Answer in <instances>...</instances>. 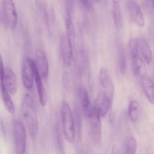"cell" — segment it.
<instances>
[{"label": "cell", "mask_w": 154, "mask_h": 154, "mask_svg": "<svg viewBox=\"0 0 154 154\" xmlns=\"http://www.w3.org/2000/svg\"><path fill=\"white\" fill-rule=\"evenodd\" d=\"M22 111L31 136L36 135L38 128L37 117L34 102L30 95L26 93L23 99Z\"/></svg>", "instance_id": "cell-1"}, {"label": "cell", "mask_w": 154, "mask_h": 154, "mask_svg": "<svg viewBox=\"0 0 154 154\" xmlns=\"http://www.w3.org/2000/svg\"><path fill=\"white\" fill-rule=\"evenodd\" d=\"M61 112L63 134L67 141L72 143L75 138L74 123L70 107L66 101L62 103Z\"/></svg>", "instance_id": "cell-2"}, {"label": "cell", "mask_w": 154, "mask_h": 154, "mask_svg": "<svg viewBox=\"0 0 154 154\" xmlns=\"http://www.w3.org/2000/svg\"><path fill=\"white\" fill-rule=\"evenodd\" d=\"M12 129L17 153L24 154L26 138L24 127L20 121L15 120L13 123Z\"/></svg>", "instance_id": "cell-3"}, {"label": "cell", "mask_w": 154, "mask_h": 154, "mask_svg": "<svg viewBox=\"0 0 154 154\" xmlns=\"http://www.w3.org/2000/svg\"><path fill=\"white\" fill-rule=\"evenodd\" d=\"M2 7L6 24L11 30H14L17 23V17L15 4L13 1L2 0Z\"/></svg>", "instance_id": "cell-4"}, {"label": "cell", "mask_w": 154, "mask_h": 154, "mask_svg": "<svg viewBox=\"0 0 154 154\" xmlns=\"http://www.w3.org/2000/svg\"><path fill=\"white\" fill-rule=\"evenodd\" d=\"M33 59L29 57L24 60L22 66V78L25 88L30 89L32 87L34 78V72L32 61Z\"/></svg>", "instance_id": "cell-5"}, {"label": "cell", "mask_w": 154, "mask_h": 154, "mask_svg": "<svg viewBox=\"0 0 154 154\" xmlns=\"http://www.w3.org/2000/svg\"><path fill=\"white\" fill-rule=\"evenodd\" d=\"M111 98L106 93L101 92L97 96L94 108L100 116L104 117L107 114L111 105Z\"/></svg>", "instance_id": "cell-6"}, {"label": "cell", "mask_w": 154, "mask_h": 154, "mask_svg": "<svg viewBox=\"0 0 154 154\" xmlns=\"http://www.w3.org/2000/svg\"><path fill=\"white\" fill-rule=\"evenodd\" d=\"M100 116L93 108V112L91 120V137L94 143L99 144L101 139V124Z\"/></svg>", "instance_id": "cell-7"}, {"label": "cell", "mask_w": 154, "mask_h": 154, "mask_svg": "<svg viewBox=\"0 0 154 154\" xmlns=\"http://www.w3.org/2000/svg\"><path fill=\"white\" fill-rule=\"evenodd\" d=\"M78 94L83 114L86 118H90L92 115L93 108L92 107L88 93L84 87L80 86L78 89Z\"/></svg>", "instance_id": "cell-8"}, {"label": "cell", "mask_w": 154, "mask_h": 154, "mask_svg": "<svg viewBox=\"0 0 154 154\" xmlns=\"http://www.w3.org/2000/svg\"><path fill=\"white\" fill-rule=\"evenodd\" d=\"M60 51L64 64L70 65L72 58V46L67 36H62L60 44Z\"/></svg>", "instance_id": "cell-9"}, {"label": "cell", "mask_w": 154, "mask_h": 154, "mask_svg": "<svg viewBox=\"0 0 154 154\" xmlns=\"http://www.w3.org/2000/svg\"><path fill=\"white\" fill-rule=\"evenodd\" d=\"M32 64L34 77L38 92L39 101L41 105L45 106L47 103V98L46 90L42 80V76L37 67L35 61L33 60Z\"/></svg>", "instance_id": "cell-10"}, {"label": "cell", "mask_w": 154, "mask_h": 154, "mask_svg": "<svg viewBox=\"0 0 154 154\" xmlns=\"http://www.w3.org/2000/svg\"><path fill=\"white\" fill-rule=\"evenodd\" d=\"M128 8L133 21L139 27H143L145 23L144 18L138 4L134 1H130L128 3Z\"/></svg>", "instance_id": "cell-11"}, {"label": "cell", "mask_w": 154, "mask_h": 154, "mask_svg": "<svg viewBox=\"0 0 154 154\" xmlns=\"http://www.w3.org/2000/svg\"><path fill=\"white\" fill-rule=\"evenodd\" d=\"M4 80L5 86L9 93L13 94H15L17 89V78L13 71L9 67H7L5 69Z\"/></svg>", "instance_id": "cell-12"}, {"label": "cell", "mask_w": 154, "mask_h": 154, "mask_svg": "<svg viewBox=\"0 0 154 154\" xmlns=\"http://www.w3.org/2000/svg\"><path fill=\"white\" fill-rule=\"evenodd\" d=\"M35 61L41 76L46 79L48 73V66L46 55L42 50L38 49L36 51Z\"/></svg>", "instance_id": "cell-13"}, {"label": "cell", "mask_w": 154, "mask_h": 154, "mask_svg": "<svg viewBox=\"0 0 154 154\" xmlns=\"http://www.w3.org/2000/svg\"><path fill=\"white\" fill-rule=\"evenodd\" d=\"M1 82L2 94L5 108L9 113L11 114H14L15 111L14 104L4 81Z\"/></svg>", "instance_id": "cell-14"}, {"label": "cell", "mask_w": 154, "mask_h": 154, "mask_svg": "<svg viewBox=\"0 0 154 154\" xmlns=\"http://www.w3.org/2000/svg\"><path fill=\"white\" fill-rule=\"evenodd\" d=\"M133 67L135 75L143 79L146 77V69L143 60L138 56L133 59Z\"/></svg>", "instance_id": "cell-15"}, {"label": "cell", "mask_w": 154, "mask_h": 154, "mask_svg": "<svg viewBox=\"0 0 154 154\" xmlns=\"http://www.w3.org/2000/svg\"><path fill=\"white\" fill-rule=\"evenodd\" d=\"M99 81L101 85L105 88H109L110 94L113 93V85L107 69H101L99 74Z\"/></svg>", "instance_id": "cell-16"}, {"label": "cell", "mask_w": 154, "mask_h": 154, "mask_svg": "<svg viewBox=\"0 0 154 154\" xmlns=\"http://www.w3.org/2000/svg\"><path fill=\"white\" fill-rule=\"evenodd\" d=\"M142 85L145 94L149 101L152 104L154 102L153 83L151 79L146 77L142 79Z\"/></svg>", "instance_id": "cell-17"}, {"label": "cell", "mask_w": 154, "mask_h": 154, "mask_svg": "<svg viewBox=\"0 0 154 154\" xmlns=\"http://www.w3.org/2000/svg\"><path fill=\"white\" fill-rule=\"evenodd\" d=\"M112 11L115 26L117 29H120L122 26V17L120 4L118 1H113Z\"/></svg>", "instance_id": "cell-18"}, {"label": "cell", "mask_w": 154, "mask_h": 154, "mask_svg": "<svg viewBox=\"0 0 154 154\" xmlns=\"http://www.w3.org/2000/svg\"><path fill=\"white\" fill-rule=\"evenodd\" d=\"M139 48L145 61L149 64L151 61L152 53L149 46L146 41L143 38L138 40Z\"/></svg>", "instance_id": "cell-19"}, {"label": "cell", "mask_w": 154, "mask_h": 154, "mask_svg": "<svg viewBox=\"0 0 154 154\" xmlns=\"http://www.w3.org/2000/svg\"><path fill=\"white\" fill-rule=\"evenodd\" d=\"M117 47L119 67L122 74H124L125 72L127 66L126 54L122 44L119 43Z\"/></svg>", "instance_id": "cell-20"}, {"label": "cell", "mask_w": 154, "mask_h": 154, "mask_svg": "<svg viewBox=\"0 0 154 154\" xmlns=\"http://www.w3.org/2000/svg\"><path fill=\"white\" fill-rule=\"evenodd\" d=\"M140 106L138 102L134 100L131 101L128 106V115L132 122H135L139 115Z\"/></svg>", "instance_id": "cell-21"}, {"label": "cell", "mask_w": 154, "mask_h": 154, "mask_svg": "<svg viewBox=\"0 0 154 154\" xmlns=\"http://www.w3.org/2000/svg\"><path fill=\"white\" fill-rule=\"evenodd\" d=\"M130 55L132 59L138 57L139 45L138 40L135 38H131L129 43Z\"/></svg>", "instance_id": "cell-22"}, {"label": "cell", "mask_w": 154, "mask_h": 154, "mask_svg": "<svg viewBox=\"0 0 154 154\" xmlns=\"http://www.w3.org/2000/svg\"><path fill=\"white\" fill-rule=\"evenodd\" d=\"M137 149V143L135 139L132 137L128 139L126 148L125 154H135Z\"/></svg>", "instance_id": "cell-23"}, {"label": "cell", "mask_w": 154, "mask_h": 154, "mask_svg": "<svg viewBox=\"0 0 154 154\" xmlns=\"http://www.w3.org/2000/svg\"><path fill=\"white\" fill-rule=\"evenodd\" d=\"M5 69L2 56L0 52V79L1 82L4 81V75Z\"/></svg>", "instance_id": "cell-24"}, {"label": "cell", "mask_w": 154, "mask_h": 154, "mask_svg": "<svg viewBox=\"0 0 154 154\" xmlns=\"http://www.w3.org/2000/svg\"><path fill=\"white\" fill-rule=\"evenodd\" d=\"M111 154H119L117 147L116 145L112 147Z\"/></svg>", "instance_id": "cell-25"}]
</instances>
